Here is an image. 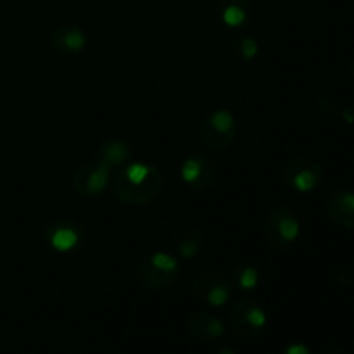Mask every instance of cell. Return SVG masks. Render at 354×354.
Listing matches in <instances>:
<instances>
[{
    "mask_svg": "<svg viewBox=\"0 0 354 354\" xmlns=\"http://www.w3.org/2000/svg\"><path fill=\"white\" fill-rule=\"evenodd\" d=\"M328 218L332 223L344 230H354V192L349 189H339L327 199Z\"/></svg>",
    "mask_w": 354,
    "mask_h": 354,
    "instance_id": "4fadbf2b",
    "label": "cell"
},
{
    "mask_svg": "<svg viewBox=\"0 0 354 354\" xmlns=\"http://www.w3.org/2000/svg\"><path fill=\"white\" fill-rule=\"evenodd\" d=\"M183 183L196 192H204L216 180V165L204 154H190L180 166Z\"/></svg>",
    "mask_w": 354,
    "mask_h": 354,
    "instance_id": "30bf717a",
    "label": "cell"
},
{
    "mask_svg": "<svg viewBox=\"0 0 354 354\" xmlns=\"http://www.w3.org/2000/svg\"><path fill=\"white\" fill-rule=\"evenodd\" d=\"M165 175L151 162H128L111 180L114 197L127 206H147L161 194Z\"/></svg>",
    "mask_w": 354,
    "mask_h": 354,
    "instance_id": "6da1fadb",
    "label": "cell"
},
{
    "mask_svg": "<svg viewBox=\"0 0 354 354\" xmlns=\"http://www.w3.org/2000/svg\"><path fill=\"white\" fill-rule=\"evenodd\" d=\"M111 169L99 161L83 162L73 173V189L83 197H97L106 192L111 185Z\"/></svg>",
    "mask_w": 354,
    "mask_h": 354,
    "instance_id": "9c48e42d",
    "label": "cell"
},
{
    "mask_svg": "<svg viewBox=\"0 0 354 354\" xmlns=\"http://www.w3.org/2000/svg\"><path fill=\"white\" fill-rule=\"evenodd\" d=\"M180 273H182V265L176 256L156 251L138 261L135 279L145 290L159 292L169 289L180 279Z\"/></svg>",
    "mask_w": 354,
    "mask_h": 354,
    "instance_id": "7a4b0ae2",
    "label": "cell"
},
{
    "mask_svg": "<svg viewBox=\"0 0 354 354\" xmlns=\"http://www.w3.org/2000/svg\"><path fill=\"white\" fill-rule=\"evenodd\" d=\"M192 294L211 308H221L232 299L234 294V286L230 279L225 277L223 273L218 272H206L201 273L192 286Z\"/></svg>",
    "mask_w": 354,
    "mask_h": 354,
    "instance_id": "ba28073f",
    "label": "cell"
},
{
    "mask_svg": "<svg viewBox=\"0 0 354 354\" xmlns=\"http://www.w3.org/2000/svg\"><path fill=\"white\" fill-rule=\"evenodd\" d=\"M216 354H235V351L232 348H228V346H223V348L218 349Z\"/></svg>",
    "mask_w": 354,
    "mask_h": 354,
    "instance_id": "ffe728a7",
    "label": "cell"
},
{
    "mask_svg": "<svg viewBox=\"0 0 354 354\" xmlns=\"http://www.w3.org/2000/svg\"><path fill=\"white\" fill-rule=\"evenodd\" d=\"M283 183L299 194H310L324 182V169L320 162L308 156L290 159L283 168Z\"/></svg>",
    "mask_w": 354,
    "mask_h": 354,
    "instance_id": "8992f818",
    "label": "cell"
},
{
    "mask_svg": "<svg viewBox=\"0 0 354 354\" xmlns=\"http://www.w3.org/2000/svg\"><path fill=\"white\" fill-rule=\"evenodd\" d=\"M263 234L270 248L275 251H286L299 239L301 221L292 209L286 206H277L266 216Z\"/></svg>",
    "mask_w": 354,
    "mask_h": 354,
    "instance_id": "3957f363",
    "label": "cell"
},
{
    "mask_svg": "<svg viewBox=\"0 0 354 354\" xmlns=\"http://www.w3.org/2000/svg\"><path fill=\"white\" fill-rule=\"evenodd\" d=\"M88 44L85 30L75 23H64L55 28L50 35V45L57 55L64 59L78 57Z\"/></svg>",
    "mask_w": 354,
    "mask_h": 354,
    "instance_id": "8fae6325",
    "label": "cell"
},
{
    "mask_svg": "<svg viewBox=\"0 0 354 354\" xmlns=\"http://www.w3.org/2000/svg\"><path fill=\"white\" fill-rule=\"evenodd\" d=\"M282 354H311V351L306 344H303V342H292V344L283 348Z\"/></svg>",
    "mask_w": 354,
    "mask_h": 354,
    "instance_id": "d6986e66",
    "label": "cell"
},
{
    "mask_svg": "<svg viewBox=\"0 0 354 354\" xmlns=\"http://www.w3.org/2000/svg\"><path fill=\"white\" fill-rule=\"evenodd\" d=\"M259 272L251 265H239L232 272L230 282L241 292H252L259 286Z\"/></svg>",
    "mask_w": 354,
    "mask_h": 354,
    "instance_id": "e0dca14e",
    "label": "cell"
},
{
    "mask_svg": "<svg viewBox=\"0 0 354 354\" xmlns=\"http://www.w3.org/2000/svg\"><path fill=\"white\" fill-rule=\"evenodd\" d=\"M268 317L254 299L235 301L228 310V325L242 339H256L265 332Z\"/></svg>",
    "mask_w": 354,
    "mask_h": 354,
    "instance_id": "5b68a950",
    "label": "cell"
},
{
    "mask_svg": "<svg viewBox=\"0 0 354 354\" xmlns=\"http://www.w3.org/2000/svg\"><path fill=\"white\" fill-rule=\"evenodd\" d=\"M230 50L239 62H251L258 57L259 44L251 35H239L232 41Z\"/></svg>",
    "mask_w": 354,
    "mask_h": 354,
    "instance_id": "ac0fdd59",
    "label": "cell"
},
{
    "mask_svg": "<svg viewBox=\"0 0 354 354\" xmlns=\"http://www.w3.org/2000/svg\"><path fill=\"white\" fill-rule=\"evenodd\" d=\"M237 121L228 109H216L207 114L199 124V140L207 151H225L234 142Z\"/></svg>",
    "mask_w": 354,
    "mask_h": 354,
    "instance_id": "277c9868",
    "label": "cell"
},
{
    "mask_svg": "<svg viewBox=\"0 0 354 354\" xmlns=\"http://www.w3.org/2000/svg\"><path fill=\"white\" fill-rule=\"evenodd\" d=\"M131 147L124 140H118V138H107L102 140L93 151V159L102 162L104 166L113 171V169L123 168L128 165L131 159Z\"/></svg>",
    "mask_w": 354,
    "mask_h": 354,
    "instance_id": "9a60e30c",
    "label": "cell"
},
{
    "mask_svg": "<svg viewBox=\"0 0 354 354\" xmlns=\"http://www.w3.org/2000/svg\"><path fill=\"white\" fill-rule=\"evenodd\" d=\"M251 0H216V19L228 30L245 26L251 19Z\"/></svg>",
    "mask_w": 354,
    "mask_h": 354,
    "instance_id": "5bb4252c",
    "label": "cell"
},
{
    "mask_svg": "<svg viewBox=\"0 0 354 354\" xmlns=\"http://www.w3.org/2000/svg\"><path fill=\"white\" fill-rule=\"evenodd\" d=\"M325 354H349V353L341 351V349H332V351H327Z\"/></svg>",
    "mask_w": 354,
    "mask_h": 354,
    "instance_id": "44dd1931",
    "label": "cell"
},
{
    "mask_svg": "<svg viewBox=\"0 0 354 354\" xmlns=\"http://www.w3.org/2000/svg\"><path fill=\"white\" fill-rule=\"evenodd\" d=\"M187 334L197 342H214L220 341L227 332L223 322L216 317V315L209 313V311H197L192 313L185 322Z\"/></svg>",
    "mask_w": 354,
    "mask_h": 354,
    "instance_id": "7c38bea8",
    "label": "cell"
},
{
    "mask_svg": "<svg viewBox=\"0 0 354 354\" xmlns=\"http://www.w3.org/2000/svg\"><path fill=\"white\" fill-rule=\"evenodd\" d=\"M83 239H85L83 225L71 218H59L50 221L44 230L45 244L59 254H69L80 249Z\"/></svg>",
    "mask_w": 354,
    "mask_h": 354,
    "instance_id": "52a82bcc",
    "label": "cell"
},
{
    "mask_svg": "<svg viewBox=\"0 0 354 354\" xmlns=\"http://www.w3.org/2000/svg\"><path fill=\"white\" fill-rule=\"evenodd\" d=\"M204 235L199 227L196 225H185L176 234V251L182 259H190L192 261L203 249Z\"/></svg>",
    "mask_w": 354,
    "mask_h": 354,
    "instance_id": "2e32d148",
    "label": "cell"
}]
</instances>
